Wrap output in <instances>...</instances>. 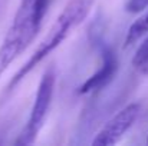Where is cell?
Segmentation results:
<instances>
[{
    "mask_svg": "<svg viewBox=\"0 0 148 146\" xmlns=\"http://www.w3.org/2000/svg\"><path fill=\"white\" fill-rule=\"evenodd\" d=\"M132 65L143 72H148V36L144 39V42L137 49L134 57H132Z\"/></svg>",
    "mask_w": 148,
    "mask_h": 146,
    "instance_id": "52a82bcc",
    "label": "cell"
},
{
    "mask_svg": "<svg viewBox=\"0 0 148 146\" xmlns=\"http://www.w3.org/2000/svg\"><path fill=\"white\" fill-rule=\"evenodd\" d=\"M55 82H56V70H55L53 66H50L42 75V79L39 82V88H38V92H36V96H35L33 106L30 109L27 125L25 126L23 132L19 135V139L16 141L17 145H32V143H35L40 129L43 128L46 116L49 113L52 99H53V92H55Z\"/></svg>",
    "mask_w": 148,
    "mask_h": 146,
    "instance_id": "3957f363",
    "label": "cell"
},
{
    "mask_svg": "<svg viewBox=\"0 0 148 146\" xmlns=\"http://www.w3.org/2000/svg\"><path fill=\"white\" fill-rule=\"evenodd\" d=\"M141 113L140 103H130L116 112L97 133L92 139V145L95 146H111L118 143L124 135L134 126L138 116Z\"/></svg>",
    "mask_w": 148,
    "mask_h": 146,
    "instance_id": "277c9868",
    "label": "cell"
},
{
    "mask_svg": "<svg viewBox=\"0 0 148 146\" xmlns=\"http://www.w3.org/2000/svg\"><path fill=\"white\" fill-rule=\"evenodd\" d=\"M50 0H22L0 45V77L29 48L42 27Z\"/></svg>",
    "mask_w": 148,
    "mask_h": 146,
    "instance_id": "6da1fadb",
    "label": "cell"
},
{
    "mask_svg": "<svg viewBox=\"0 0 148 146\" xmlns=\"http://www.w3.org/2000/svg\"><path fill=\"white\" fill-rule=\"evenodd\" d=\"M97 0H69L60 14L56 17L55 23L50 26L49 32L43 37V40L39 43V46L33 52V54L29 57V60L17 70L14 77L9 83V89L12 90L14 86H17L45 57H48L50 53L63 43V40L88 17L94 3Z\"/></svg>",
    "mask_w": 148,
    "mask_h": 146,
    "instance_id": "7a4b0ae2",
    "label": "cell"
},
{
    "mask_svg": "<svg viewBox=\"0 0 148 146\" xmlns=\"http://www.w3.org/2000/svg\"><path fill=\"white\" fill-rule=\"evenodd\" d=\"M148 33V12L145 14H143L140 19H137L128 29L127 37H125V48H130L132 45H135L141 37H144Z\"/></svg>",
    "mask_w": 148,
    "mask_h": 146,
    "instance_id": "8992f818",
    "label": "cell"
},
{
    "mask_svg": "<svg viewBox=\"0 0 148 146\" xmlns=\"http://www.w3.org/2000/svg\"><path fill=\"white\" fill-rule=\"evenodd\" d=\"M147 143H148V138H147Z\"/></svg>",
    "mask_w": 148,
    "mask_h": 146,
    "instance_id": "9c48e42d",
    "label": "cell"
},
{
    "mask_svg": "<svg viewBox=\"0 0 148 146\" xmlns=\"http://www.w3.org/2000/svg\"><path fill=\"white\" fill-rule=\"evenodd\" d=\"M148 7V0H125V10L128 13H140Z\"/></svg>",
    "mask_w": 148,
    "mask_h": 146,
    "instance_id": "ba28073f",
    "label": "cell"
},
{
    "mask_svg": "<svg viewBox=\"0 0 148 146\" xmlns=\"http://www.w3.org/2000/svg\"><path fill=\"white\" fill-rule=\"evenodd\" d=\"M116 72H118V59L111 49L103 45L98 70L91 77H88V80L79 88V93L86 95V93H95L102 90L114 80Z\"/></svg>",
    "mask_w": 148,
    "mask_h": 146,
    "instance_id": "5b68a950",
    "label": "cell"
}]
</instances>
